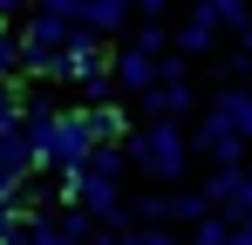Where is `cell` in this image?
Instances as JSON below:
<instances>
[{"label": "cell", "mask_w": 252, "mask_h": 245, "mask_svg": "<svg viewBox=\"0 0 252 245\" xmlns=\"http://www.w3.org/2000/svg\"><path fill=\"white\" fill-rule=\"evenodd\" d=\"M21 7H34V0H0V21H7V14H21Z\"/></svg>", "instance_id": "25"}, {"label": "cell", "mask_w": 252, "mask_h": 245, "mask_svg": "<svg viewBox=\"0 0 252 245\" xmlns=\"http://www.w3.org/2000/svg\"><path fill=\"white\" fill-rule=\"evenodd\" d=\"M211 14H218V28H252V0H211Z\"/></svg>", "instance_id": "18"}, {"label": "cell", "mask_w": 252, "mask_h": 245, "mask_svg": "<svg viewBox=\"0 0 252 245\" xmlns=\"http://www.w3.org/2000/svg\"><path fill=\"white\" fill-rule=\"evenodd\" d=\"M82 89V109H102V102H116V75H89V82H75Z\"/></svg>", "instance_id": "19"}, {"label": "cell", "mask_w": 252, "mask_h": 245, "mask_svg": "<svg viewBox=\"0 0 252 245\" xmlns=\"http://www.w3.org/2000/svg\"><path fill=\"white\" fill-rule=\"evenodd\" d=\"M136 239H143V245H184L177 232H164V225H136Z\"/></svg>", "instance_id": "24"}, {"label": "cell", "mask_w": 252, "mask_h": 245, "mask_svg": "<svg viewBox=\"0 0 252 245\" xmlns=\"http://www.w3.org/2000/svg\"><path fill=\"white\" fill-rule=\"evenodd\" d=\"M28 245H82V239H68L55 225V211H28Z\"/></svg>", "instance_id": "15"}, {"label": "cell", "mask_w": 252, "mask_h": 245, "mask_svg": "<svg viewBox=\"0 0 252 245\" xmlns=\"http://www.w3.org/2000/svg\"><path fill=\"white\" fill-rule=\"evenodd\" d=\"M0 245H28V211L0 204Z\"/></svg>", "instance_id": "20"}, {"label": "cell", "mask_w": 252, "mask_h": 245, "mask_svg": "<svg viewBox=\"0 0 252 245\" xmlns=\"http://www.w3.org/2000/svg\"><path fill=\"white\" fill-rule=\"evenodd\" d=\"M75 109H82V102H75ZM82 129L95 136V143H123L136 122H129V109H123V102H102V109H82Z\"/></svg>", "instance_id": "10"}, {"label": "cell", "mask_w": 252, "mask_h": 245, "mask_svg": "<svg viewBox=\"0 0 252 245\" xmlns=\"http://www.w3.org/2000/svg\"><path fill=\"white\" fill-rule=\"evenodd\" d=\"M34 14H62V21L82 28V0H34Z\"/></svg>", "instance_id": "23"}, {"label": "cell", "mask_w": 252, "mask_h": 245, "mask_svg": "<svg viewBox=\"0 0 252 245\" xmlns=\"http://www.w3.org/2000/svg\"><path fill=\"white\" fill-rule=\"evenodd\" d=\"M136 7H143V14H170V0H136Z\"/></svg>", "instance_id": "26"}, {"label": "cell", "mask_w": 252, "mask_h": 245, "mask_svg": "<svg viewBox=\"0 0 252 245\" xmlns=\"http://www.w3.org/2000/svg\"><path fill=\"white\" fill-rule=\"evenodd\" d=\"M0 34H7V21H0Z\"/></svg>", "instance_id": "27"}, {"label": "cell", "mask_w": 252, "mask_h": 245, "mask_svg": "<svg viewBox=\"0 0 252 245\" xmlns=\"http://www.w3.org/2000/svg\"><path fill=\"white\" fill-rule=\"evenodd\" d=\"M82 170H89V177H123V170H129V157H123V143H95Z\"/></svg>", "instance_id": "13"}, {"label": "cell", "mask_w": 252, "mask_h": 245, "mask_svg": "<svg viewBox=\"0 0 252 245\" xmlns=\"http://www.w3.org/2000/svg\"><path fill=\"white\" fill-rule=\"evenodd\" d=\"M211 211H218V218H225V225H239V218H252V177H246V170H239V177H232V191H225V198L211 204Z\"/></svg>", "instance_id": "12"}, {"label": "cell", "mask_w": 252, "mask_h": 245, "mask_svg": "<svg viewBox=\"0 0 252 245\" xmlns=\"http://www.w3.org/2000/svg\"><path fill=\"white\" fill-rule=\"evenodd\" d=\"M123 157L136 170H150V177H164V191L191 170V136L177 129V122H143V129H129L123 136Z\"/></svg>", "instance_id": "1"}, {"label": "cell", "mask_w": 252, "mask_h": 245, "mask_svg": "<svg viewBox=\"0 0 252 245\" xmlns=\"http://www.w3.org/2000/svg\"><path fill=\"white\" fill-rule=\"evenodd\" d=\"M109 61H116V55H109V41L82 28V34L62 48V82L75 89V82H89V75H109Z\"/></svg>", "instance_id": "3"}, {"label": "cell", "mask_w": 252, "mask_h": 245, "mask_svg": "<svg viewBox=\"0 0 252 245\" xmlns=\"http://www.w3.org/2000/svg\"><path fill=\"white\" fill-rule=\"evenodd\" d=\"M191 150H198V157H211V163H232V170H239V163H246V136H239L232 122L205 116V122H198V136H191Z\"/></svg>", "instance_id": "5"}, {"label": "cell", "mask_w": 252, "mask_h": 245, "mask_svg": "<svg viewBox=\"0 0 252 245\" xmlns=\"http://www.w3.org/2000/svg\"><path fill=\"white\" fill-rule=\"evenodd\" d=\"M211 41H218V14H211V0H198V7L184 14V28L170 34V48H177L184 61H198V55H205Z\"/></svg>", "instance_id": "8"}, {"label": "cell", "mask_w": 252, "mask_h": 245, "mask_svg": "<svg viewBox=\"0 0 252 245\" xmlns=\"http://www.w3.org/2000/svg\"><path fill=\"white\" fill-rule=\"evenodd\" d=\"M129 225H170V191H150V198L129 204Z\"/></svg>", "instance_id": "16"}, {"label": "cell", "mask_w": 252, "mask_h": 245, "mask_svg": "<svg viewBox=\"0 0 252 245\" xmlns=\"http://www.w3.org/2000/svg\"><path fill=\"white\" fill-rule=\"evenodd\" d=\"M89 150H95V136L82 129V109H62V129H55V150H48V163H55V170H82Z\"/></svg>", "instance_id": "6"}, {"label": "cell", "mask_w": 252, "mask_h": 245, "mask_svg": "<svg viewBox=\"0 0 252 245\" xmlns=\"http://www.w3.org/2000/svg\"><path fill=\"white\" fill-rule=\"evenodd\" d=\"M55 129H62V102H34V95H28V109H21V136H28V150H34V177L55 170V163H48Z\"/></svg>", "instance_id": "4"}, {"label": "cell", "mask_w": 252, "mask_h": 245, "mask_svg": "<svg viewBox=\"0 0 252 245\" xmlns=\"http://www.w3.org/2000/svg\"><path fill=\"white\" fill-rule=\"evenodd\" d=\"M82 34V28H75V21H62V14H28V28H21V48H48V55H62V48H68V41Z\"/></svg>", "instance_id": "9"}, {"label": "cell", "mask_w": 252, "mask_h": 245, "mask_svg": "<svg viewBox=\"0 0 252 245\" xmlns=\"http://www.w3.org/2000/svg\"><path fill=\"white\" fill-rule=\"evenodd\" d=\"M191 109H198L191 68H177V75H157V89H143V116H150V122H184Z\"/></svg>", "instance_id": "2"}, {"label": "cell", "mask_w": 252, "mask_h": 245, "mask_svg": "<svg viewBox=\"0 0 252 245\" xmlns=\"http://www.w3.org/2000/svg\"><path fill=\"white\" fill-rule=\"evenodd\" d=\"M164 21H143V28H136V34H129V48H143V55H157V61H164Z\"/></svg>", "instance_id": "21"}, {"label": "cell", "mask_w": 252, "mask_h": 245, "mask_svg": "<svg viewBox=\"0 0 252 245\" xmlns=\"http://www.w3.org/2000/svg\"><path fill=\"white\" fill-rule=\"evenodd\" d=\"M198 218H211L205 191H170V225H198Z\"/></svg>", "instance_id": "14"}, {"label": "cell", "mask_w": 252, "mask_h": 245, "mask_svg": "<svg viewBox=\"0 0 252 245\" xmlns=\"http://www.w3.org/2000/svg\"><path fill=\"white\" fill-rule=\"evenodd\" d=\"M184 245H232V225L211 211V218H198V225H191V239H184Z\"/></svg>", "instance_id": "17"}, {"label": "cell", "mask_w": 252, "mask_h": 245, "mask_svg": "<svg viewBox=\"0 0 252 245\" xmlns=\"http://www.w3.org/2000/svg\"><path fill=\"white\" fill-rule=\"evenodd\" d=\"M0 177H34V150L21 129H0Z\"/></svg>", "instance_id": "11"}, {"label": "cell", "mask_w": 252, "mask_h": 245, "mask_svg": "<svg viewBox=\"0 0 252 245\" xmlns=\"http://www.w3.org/2000/svg\"><path fill=\"white\" fill-rule=\"evenodd\" d=\"M0 82H21V41L0 34Z\"/></svg>", "instance_id": "22"}, {"label": "cell", "mask_w": 252, "mask_h": 245, "mask_svg": "<svg viewBox=\"0 0 252 245\" xmlns=\"http://www.w3.org/2000/svg\"><path fill=\"white\" fill-rule=\"evenodd\" d=\"M109 75H116V89H123V95H143V89H157L164 61H157V55H143V48H116Z\"/></svg>", "instance_id": "7"}]
</instances>
